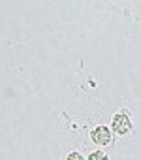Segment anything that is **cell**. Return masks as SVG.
I'll use <instances>...</instances> for the list:
<instances>
[{
    "label": "cell",
    "mask_w": 141,
    "mask_h": 160,
    "mask_svg": "<svg viewBox=\"0 0 141 160\" xmlns=\"http://www.w3.org/2000/svg\"><path fill=\"white\" fill-rule=\"evenodd\" d=\"M66 160H85V158H83V156H81L79 152H70Z\"/></svg>",
    "instance_id": "4"
},
{
    "label": "cell",
    "mask_w": 141,
    "mask_h": 160,
    "mask_svg": "<svg viewBox=\"0 0 141 160\" xmlns=\"http://www.w3.org/2000/svg\"><path fill=\"white\" fill-rule=\"evenodd\" d=\"M113 130H115L119 136L128 134V132L132 130V122H130L128 115H124V113H117V115L113 117Z\"/></svg>",
    "instance_id": "1"
},
{
    "label": "cell",
    "mask_w": 141,
    "mask_h": 160,
    "mask_svg": "<svg viewBox=\"0 0 141 160\" xmlns=\"http://www.w3.org/2000/svg\"><path fill=\"white\" fill-rule=\"evenodd\" d=\"M90 138H92V141L98 143V145H109V143H111V130H109L107 126H98V128L92 130Z\"/></svg>",
    "instance_id": "2"
},
{
    "label": "cell",
    "mask_w": 141,
    "mask_h": 160,
    "mask_svg": "<svg viewBox=\"0 0 141 160\" xmlns=\"http://www.w3.org/2000/svg\"><path fill=\"white\" fill-rule=\"evenodd\" d=\"M89 160H109L102 151H96V152H92L90 156H89Z\"/></svg>",
    "instance_id": "3"
}]
</instances>
